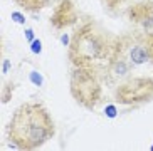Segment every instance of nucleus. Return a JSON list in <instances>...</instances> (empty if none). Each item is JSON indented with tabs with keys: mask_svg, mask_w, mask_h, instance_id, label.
I'll return each mask as SVG.
<instances>
[{
	"mask_svg": "<svg viewBox=\"0 0 153 151\" xmlns=\"http://www.w3.org/2000/svg\"><path fill=\"white\" fill-rule=\"evenodd\" d=\"M116 37L94 20H84L76 27L68 47L71 67H93L103 72L114 52Z\"/></svg>",
	"mask_w": 153,
	"mask_h": 151,
	"instance_id": "1",
	"label": "nucleus"
},
{
	"mask_svg": "<svg viewBox=\"0 0 153 151\" xmlns=\"http://www.w3.org/2000/svg\"><path fill=\"white\" fill-rule=\"evenodd\" d=\"M56 123L42 102H24L7 126V139L15 150H37L54 138Z\"/></svg>",
	"mask_w": 153,
	"mask_h": 151,
	"instance_id": "2",
	"label": "nucleus"
},
{
	"mask_svg": "<svg viewBox=\"0 0 153 151\" xmlns=\"http://www.w3.org/2000/svg\"><path fill=\"white\" fill-rule=\"evenodd\" d=\"M103 74L93 67H72L69 74V93L72 99L88 111H94L103 99Z\"/></svg>",
	"mask_w": 153,
	"mask_h": 151,
	"instance_id": "3",
	"label": "nucleus"
},
{
	"mask_svg": "<svg viewBox=\"0 0 153 151\" xmlns=\"http://www.w3.org/2000/svg\"><path fill=\"white\" fill-rule=\"evenodd\" d=\"M116 52L133 69L153 66V30H131L116 37Z\"/></svg>",
	"mask_w": 153,
	"mask_h": 151,
	"instance_id": "4",
	"label": "nucleus"
},
{
	"mask_svg": "<svg viewBox=\"0 0 153 151\" xmlns=\"http://www.w3.org/2000/svg\"><path fill=\"white\" fill-rule=\"evenodd\" d=\"M114 101L121 106H141L153 101V76H131L116 86Z\"/></svg>",
	"mask_w": 153,
	"mask_h": 151,
	"instance_id": "5",
	"label": "nucleus"
},
{
	"mask_svg": "<svg viewBox=\"0 0 153 151\" xmlns=\"http://www.w3.org/2000/svg\"><path fill=\"white\" fill-rule=\"evenodd\" d=\"M126 17L136 30H153V0H141L128 5Z\"/></svg>",
	"mask_w": 153,
	"mask_h": 151,
	"instance_id": "6",
	"label": "nucleus"
},
{
	"mask_svg": "<svg viewBox=\"0 0 153 151\" xmlns=\"http://www.w3.org/2000/svg\"><path fill=\"white\" fill-rule=\"evenodd\" d=\"M79 20L77 9L72 0H59V4L54 7V12L51 15V25L56 30L69 29Z\"/></svg>",
	"mask_w": 153,
	"mask_h": 151,
	"instance_id": "7",
	"label": "nucleus"
},
{
	"mask_svg": "<svg viewBox=\"0 0 153 151\" xmlns=\"http://www.w3.org/2000/svg\"><path fill=\"white\" fill-rule=\"evenodd\" d=\"M14 2L24 12H30V13L41 12L42 9L49 7V4H51V0H14Z\"/></svg>",
	"mask_w": 153,
	"mask_h": 151,
	"instance_id": "8",
	"label": "nucleus"
},
{
	"mask_svg": "<svg viewBox=\"0 0 153 151\" xmlns=\"http://www.w3.org/2000/svg\"><path fill=\"white\" fill-rule=\"evenodd\" d=\"M104 5L108 7V9H118V7H121V5H125L126 2H130V0H103Z\"/></svg>",
	"mask_w": 153,
	"mask_h": 151,
	"instance_id": "9",
	"label": "nucleus"
},
{
	"mask_svg": "<svg viewBox=\"0 0 153 151\" xmlns=\"http://www.w3.org/2000/svg\"><path fill=\"white\" fill-rule=\"evenodd\" d=\"M30 52L36 54V56H39V54L42 52V42H41V39H34L30 42Z\"/></svg>",
	"mask_w": 153,
	"mask_h": 151,
	"instance_id": "10",
	"label": "nucleus"
},
{
	"mask_svg": "<svg viewBox=\"0 0 153 151\" xmlns=\"http://www.w3.org/2000/svg\"><path fill=\"white\" fill-rule=\"evenodd\" d=\"M29 79H30L32 82H34V84L37 86V87H41V86H42V76L39 74V72L32 71V72H30V76H29Z\"/></svg>",
	"mask_w": 153,
	"mask_h": 151,
	"instance_id": "11",
	"label": "nucleus"
},
{
	"mask_svg": "<svg viewBox=\"0 0 153 151\" xmlns=\"http://www.w3.org/2000/svg\"><path fill=\"white\" fill-rule=\"evenodd\" d=\"M12 20L17 24H20V25H24L25 24V17H24L22 12H12Z\"/></svg>",
	"mask_w": 153,
	"mask_h": 151,
	"instance_id": "12",
	"label": "nucleus"
},
{
	"mask_svg": "<svg viewBox=\"0 0 153 151\" xmlns=\"http://www.w3.org/2000/svg\"><path fill=\"white\" fill-rule=\"evenodd\" d=\"M104 114L108 116V118H116L118 111H116V107L113 106V104H109V106H106V109H104Z\"/></svg>",
	"mask_w": 153,
	"mask_h": 151,
	"instance_id": "13",
	"label": "nucleus"
},
{
	"mask_svg": "<svg viewBox=\"0 0 153 151\" xmlns=\"http://www.w3.org/2000/svg\"><path fill=\"white\" fill-rule=\"evenodd\" d=\"M10 98H12L10 87H9V86H5V87H4V94H2V102H4V104H7V102L10 101Z\"/></svg>",
	"mask_w": 153,
	"mask_h": 151,
	"instance_id": "14",
	"label": "nucleus"
},
{
	"mask_svg": "<svg viewBox=\"0 0 153 151\" xmlns=\"http://www.w3.org/2000/svg\"><path fill=\"white\" fill-rule=\"evenodd\" d=\"M24 36H25L27 42L30 44L32 40H34V30H32V29H25V32H24Z\"/></svg>",
	"mask_w": 153,
	"mask_h": 151,
	"instance_id": "15",
	"label": "nucleus"
},
{
	"mask_svg": "<svg viewBox=\"0 0 153 151\" xmlns=\"http://www.w3.org/2000/svg\"><path fill=\"white\" fill-rule=\"evenodd\" d=\"M61 40H62V44L66 45V47H69V44H71V37H68V34H62Z\"/></svg>",
	"mask_w": 153,
	"mask_h": 151,
	"instance_id": "16",
	"label": "nucleus"
},
{
	"mask_svg": "<svg viewBox=\"0 0 153 151\" xmlns=\"http://www.w3.org/2000/svg\"><path fill=\"white\" fill-rule=\"evenodd\" d=\"M9 69H10V61H9V59H5V61H4V67H2V72H4V74H7V72H9Z\"/></svg>",
	"mask_w": 153,
	"mask_h": 151,
	"instance_id": "17",
	"label": "nucleus"
},
{
	"mask_svg": "<svg viewBox=\"0 0 153 151\" xmlns=\"http://www.w3.org/2000/svg\"><path fill=\"white\" fill-rule=\"evenodd\" d=\"M152 150H153V146H152Z\"/></svg>",
	"mask_w": 153,
	"mask_h": 151,
	"instance_id": "18",
	"label": "nucleus"
}]
</instances>
